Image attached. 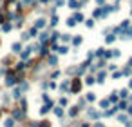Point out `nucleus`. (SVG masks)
I'll use <instances>...</instances> for the list:
<instances>
[{
    "label": "nucleus",
    "instance_id": "2",
    "mask_svg": "<svg viewBox=\"0 0 132 127\" xmlns=\"http://www.w3.org/2000/svg\"><path fill=\"white\" fill-rule=\"evenodd\" d=\"M80 87H82V82L76 78V80H74V84H72V91H74V93H76V91H80Z\"/></svg>",
    "mask_w": 132,
    "mask_h": 127
},
{
    "label": "nucleus",
    "instance_id": "6",
    "mask_svg": "<svg viewBox=\"0 0 132 127\" xmlns=\"http://www.w3.org/2000/svg\"><path fill=\"white\" fill-rule=\"evenodd\" d=\"M29 53H31V49H29V47H27V49H26V51H24V53H22V56H24V58H27V56H29Z\"/></svg>",
    "mask_w": 132,
    "mask_h": 127
},
{
    "label": "nucleus",
    "instance_id": "9",
    "mask_svg": "<svg viewBox=\"0 0 132 127\" xmlns=\"http://www.w3.org/2000/svg\"><path fill=\"white\" fill-rule=\"evenodd\" d=\"M22 116H24V114H22L20 111H14V118H22Z\"/></svg>",
    "mask_w": 132,
    "mask_h": 127
},
{
    "label": "nucleus",
    "instance_id": "10",
    "mask_svg": "<svg viewBox=\"0 0 132 127\" xmlns=\"http://www.w3.org/2000/svg\"><path fill=\"white\" fill-rule=\"evenodd\" d=\"M36 127H49V123L47 122H40V125H36Z\"/></svg>",
    "mask_w": 132,
    "mask_h": 127
},
{
    "label": "nucleus",
    "instance_id": "7",
    "mask_svg": "<svg viewBox=\"0 0 132 127\" xmlns=\"http://www.w3.org/2000/svg\"><path fill=\"white\" fill-rule=\"evenodd\" d=\"M13 125H14L13 120H7V122H6V127H13Z\"/></svg>",
    "mask_w": 132,
    "mask_h": 127
},
{
    "label": "nucleus",
    "instance_id": "15",
    "mask_svg": "<svg viewBox=\"0 0 132 127\" xmlns=\"http://www.w3.org/2000/svg\"><path fill=\"white\" fill-rule=\"evenodd\" d=\"M42 2H47V0H42Z\"/></svg>",
    "mask_w": 132,
    "mask_h": 127
},
{
    "label": "nucleus",
    "instance_id": "5",
    "mask_svg": "<svg viewBox=\"0 0 132 127\" xmlns=\"http://www.w3.org/2000/svg\"><path fill=\"white\" fill-rule=\"evenodd\" d=\"M45 26V20H38L36 22V27H44Z\"/></svg>",
    "mask_w": 132,
    "mask_h": 127
},
{
    "label": "nucleus",
    "instance_id": "8",
    "mask_svg": "<svg viewBox=\"0 0 132 127\" xmlns=\"http://www.w3.org/2000/svg\"><path fill=\"white\" fill-rule=\"evenodd\" d=\"M67 24H69V26H74V24H76V20H74V18H69V20H67Z\"/></svg>",
    "mask_w": 132,
    "mask_h": 127
},
{
    "label": "nucleus",
    "instance_id": "4",
    "mask_svg": "<svg viewBox=\"0 0 132 127\" xmlns=\"http://www.w3.org/2000/svg\"><path fill=\"white\" fill-rule=\"evenodd\" d=\"M20 49H22L20 44H14V46H13V51H14V53H20Z\"/></svg>",
    "mask_w": 132,
    "mask_h": 127
},
{
    "label": "nucleus",
    "instance_id": "1",
    "mask_svg": "<svg viewBox=\"0 0 132 127\" xmlns=\"http://www.w3.org/2000/svg\"><path fill=\"white\" fill-rule=\"evenodd\" d=\"M14 82H16V78H14V74H7V78H6V84H7V85H13Z\"/></svg>",
    "mask_w": 132,
    "mask_h": 127
},
{
    "label": "nucleus",
    "instance_id": "12",
    "mask_svg": "<svg viewBox=\"0 0 132 127\" xmlns=\"http://www.w3.org/2000/svg\"><path fill=\"white\" fill-rule=\"evenodd\" d=\"M74 44H76V46H80V44H82V38H80V36H78V38H74Z\"/></svg>",
    "mask_w": 132,
    "mask_h": 127
},
{
    "label": "nucleus",
    "instance_id": "14",
    "mask_svg": "<svg viewBox=\"0 0 132 127\" xmlns=\"http://www.w3.org/2000/svg\"><path fill=\"white\" fill-rule=\"evenodd\" d=\"M2 22H4V17H2V15H0V24H2Z\"/></svg>",
    "mask_w": 132,
    "mask_h": 127
},
{
    "label": "nucleus",
    "instance_id": "11",
    "mask_svg": "<svg viewBox=\"0 0 132 127\" xmlns=\"http://www.w3.org/2000/svg\"><path fill=\"white\" fill-rule=\"evenodd\" d=\"M69 87V82H64V84H62V91H64V89H67Z\"/></svg>",
    "mask_w": 132,
    "mask_h": 127
},
{
    "label": "nucleus",
    "instance_id": "16",
    "mask_svg": "<svg viewBox=\"0 0 132 127\" xmlns=\"http://www.w3.org/2000/svg\"><path fill=\"white\" fill-rule=\"evenodd\" d=\"M98 2H103V0H98Z\"/></svg>",
    "mask_w": 132,
    "mask_h": 127
},
{
    "label": "nucleus",
    "instance_id": "3",
    "mask_svg": "<svg viewBox=\"0 0 132 127\" xmlns=\"http://www.w3.org/2000/svg\"><path fill=\"white\" fill-rule=\"evenodd\" d=\"M69 6H71L72 9H78V7H80V4L76 2V0H69Z\"/></svg>",
    "mask_w": 132,
    "mask_h": 127
},
{
    "label": "nucleus",
    "instance_id": "13",
    "mask_svg": "<svg viewBox=\"0 0 132 127\" xmlns=\"http://www.w3.org/2000/svg\"><path fill=\"white\" fill-rule=\"evenodd\" d=\"M94 82H96V80L92 78V76H90V78H87V84H89V85H90V84H94Z\"/></svg>",
    "mask_w": 132,
    "mask_h": 127
}]
</instances>
